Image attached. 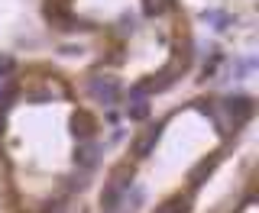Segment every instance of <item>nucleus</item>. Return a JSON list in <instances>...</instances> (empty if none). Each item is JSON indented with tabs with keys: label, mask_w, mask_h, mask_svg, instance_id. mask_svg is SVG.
<instances>
[{
	"label": "nucleus",
	"mask_w": 259,
	"mask_h": 213,
	"mask_svg": "<svg viewBox=\"0 0 259 213\" xmlns=\"http://www.w3.org/2000/svg\"><path fill=\"white\" fill-rule=\"evenodd\" d=\"M123 181H126V168H120L117 175L110 178L107 191H104V197H101V207H104V210H113V207H117V200L123 197V191H126V184H123Z\"/></svg>",
	"instance_id": "obj_1"
},
{
	"label": "nucleus",
	"mask_w": 259,
	"mask_h": 213,
	"mask_svg": "<svg viewBox=\"0 0 259 213\" xmlns=\"http://www.w3.org/2000/svg\"><path fill=\"white\" fill-rule=\"evenodd\" d=\"M91 94H94V100L110 107V103H117L120 87H117V81H110V78H97V81H91Z\"/></svg>",
	"instance_id": "obj_2"
},
{
	"label": "nucleus",
	"mask_w": 259,
	"mask_h": 213,
	"mask_svg": "<svg viewBox=\"0 0 259 213\" xmlns=\"http://www.w3.org/2000/svg\"><path fill=\"white\" fill-rule=\"evenodd\" d=\"M227 107H230V113H237V120H246L249 117V97H230Z\"/></svg>",
	"instance_id": "obj_3"
},
{
	"label": "nucleus",
	"mask_w": 259,
	"mask_h": 213,
	"mask_svg": "<svg viewBox=\"0 0 259 213\" xmlns=\"http://www.w3.org/2000/svg\"><path fill=\"white\" fill-rule=\"evenodd\" d=\"M156 139H159V129H149V133L140 139V145H136V155H140V158H146V155H149V149L156 145Z\"/></svg>",
	"instance_id": "obj_4"
},
{
	"label": "nucleus",
	"mask_w": 259,
	"mask_h": 213,
	"mask_svg": "<svg viewBox=\"0 0 259 213\" xmlns=\"http://www.w3.org/2000/svg\"><path fill=\"white\" fill-rule=\"evenodd\" d=\"M188 210V200H182V197H175V200H168V203H162V207L156 213H185Z\"/></svg>",
	"instance_id": "obj_5"
},
{
	"label": "nucleus",
	"mask_w": 259,
	"mask_h": 213,
	"mask_svg": "<svg viewBox=\"0 0 259 213\" xmlns=\"http://www.w3.org/2000/svg\"><path fill=\"white\" fill-rule=\"evenodd\" d=\"M94 162H97V145H84V149H81V165L94 168Z\"/></svg>",
	"instance_id": "obj_6"
},
{
	"label": "nucleus",
	"mask_w": 259,
	"mask_h": 213,
	"mask_svg": "<svg viewBox=\"0 0 259 213\" xmlns=\"http://www.w3.org/2000/svg\"><path fill=\"white\" fill-rule=\"evenodd\" d=\"M210 168H214V162H201V165H198V168H194V171H191V184H198V181H201V178H204V175H207V171H210Z\"/></svg>",
	"instance_id": "obj_7"
},
{
	"label": "nucleus",
	"mask_w": 259,
	"mask_h": 213,
	"mask_svg": "<svg viewBox=\"0 0 259 213\" xmlns=\"http://www.w3.org/2000/svg\"><path fill=\"white\" fill-rule=\"evenodd\" d=\"M162 7H165V4H162V0H146V10H149V13H159Z\"/></svg>",
	"instance_id": "obj_8"
}]
</instances>
